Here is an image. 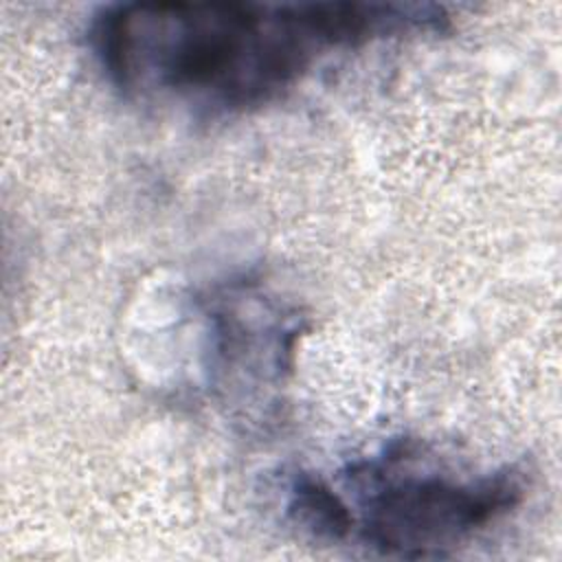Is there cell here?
<instances>
[{"instance_id": "3", "label": "cell", "mask_w": 562, "mask_h": 562, "mask_svg": "<svg viewBox=\"0 0 562 562\" xmlns=\"http://www.w3.org/2000/svg\"><path fill=\"white\" fill-rule=\"evenodd\" d=\"M209 375L226 404L259 408L292 371L301 318L259 281L235 279L204 296Z\"/></svg>"}, {"instance_id": "1", "label": "cell", "mask_w": 562, "mask_h": 562, "mask_svg": "<svg viewBox=\"0 0 562 562\" xmlns=\"http://www.w3.org/2000/svg\"><path fill=\"white\" fill-rule=\"evenodd\" d=\"M439 4L411 2H119L90 24V48L123 94L200 114L279 99L327 53L446 33Z\"/></svg>"}, {"instance_id": "2", "label": "cell", "mask_w": 562, "mask_h": 562, "mask_svg": "<svg viewBox=\"0 0 562 562\" xmlns=\"http://www.w3.org/2000/svg\"><path fill=\"white\" fill-rule=\"evenodd\" d=\"M353 529L362 544L400 558L441 555L507 516L525 496L514 468L457 476L417 468L408 448H389L345 474Z\"/></svg>"}, {"instance_id": "4", "label": "cell", "mask_w": 562, "mask_h": 562, "mask_svg": "<svg viewBox=\"0 0 562 562\" xmlns=\"http://www.w3.org/2000/svg\"><path fill=\"white\" fill-rule=\"evenodd\" d=\"M288 514L301 529L327 542L347 540L353 529L347 498L327 481L312 474H299L292 481Z\"/></svg>"}]
</instances>
